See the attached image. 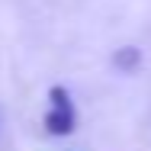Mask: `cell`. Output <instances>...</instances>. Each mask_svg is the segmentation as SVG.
Returning <instances> with one entry per match:
<instances>
[{
	"label": "cell",
	"instance_id": "2",
	"mask_svg": "<svg viewBox=\"0 0 151 151\" xmlns=\"http://www.w3.org/2000/svg\"><path fill=\"white\" fill-rule=\"evenodd\" d=\"M113 64H116L119 71H125V74H132V71H138V64H142V52L132 48V45H125V48H119V52L113 55Z\"/></svg>",
	"mask_w": 151,
	"mask_h": 151
},
{
	"label": "cell",
	"instance_id": "1",
	"mask_svg": "<svg viewBox=\"0 0 151 151\" xmlns=\"http://www.w3.org/2000/svg\"><path fill=\"white\" fill-rule=\"evenodd\" d=\"M77 125V113L71 103V93L64 87H52L48 90V113H45V129L52 135H71Z\"/></svg>",
	"mask_w": 151,
	"mask_h": 151
}]
</instances>
